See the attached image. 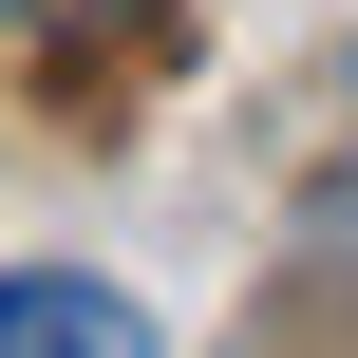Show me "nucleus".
Masks as SVG:
<instances>
[{
  "instance_id": "1",
  "label": "nucleus",
  "mask_w": 358,
  "mask_h": 358,
  "mask_svg": "<svg viewBox=\"0 0 358 358\" xmlns=\"http://www.w3.org/2000/svg\"><path fill=\"white\" fill-rule=\"evenodd\" d=\"M0 358H151V302L94 264H0Z\"/></svg>"
}]
</instances>
